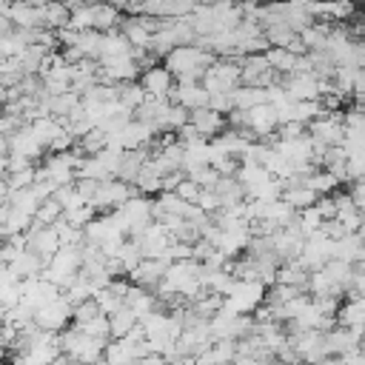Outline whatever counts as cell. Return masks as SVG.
Returning a JSON list of instances; mask_svg holds the SVG:
<instances>
[{
  "instance_id": "27",
  "label": "cell",
  "mask_w": 365,
  "mask_h": 365,
  "mask_svg": "<svg viewBox=\"0 0 365 365\" xmlns=\"http://www.w3.org/2000/svg\"><path fill=\"white\" fill-rule=\"evenodd\" d=\"M71 9V23L68 29L74 31H94V6H86V3H68Z\"/></svg>"
},
{
  "instance_id": "19",
  "label": "cell",
  "mask_w": 365,
  "mask_h": 365,
  "mask_svg": "<svg viewBox=\"0 0 365 365\" xmlns=\"http://www.w3.org/2000/svg\"><path fill=\"white\" fill-rule=\"evenodd\" d=\"M120 23H123L120 6H106V3H97L94 6V31L108 34V31H117Z\"/></svg>"
},
{
  "instance_id": "12",
  "label": "cell",
  "mask_w": 365,
  "mask_h": 365,
  "mask_svg": "<svg viewBox=\"0 0 365 365\" xmlns=\"http://www.w3.org/2000/svg\"><path fill=\"white\" fill-rule=\"evenodd\" d=\"M191 125L208 140H214V137H220L222 131H225V117L222 114H217L214 108H197V111H191Z\"/></svg>"
},
{
  "instance_id": "41",
  "label": "cell",
  "mask_w": 365,
  "mask_h": 365,
  "mask_svg": "<svg viewBox=\"0 0 365 365\" xmlns=\"http://www.w3.org/2000/svg\"><path fill=\"white\" fill-rule=\"evenodd\" d=\"M177 140H180L182 145H188V143H194V140H205V137H202V134L188 123V125H182V128L177 131Z\"/></svg>"
},
{
  "instance_id": "29",
  "label": "cell",
  "mask_w": 365,
  "mask_h": 365,
  "mask_svg": "<svg viewBox=\"0 0 365 365\" xmlns=\"http://www.w3.org/2000/svg\"><path fill=\"white\" fill-rule=\"evenodd\" d=\"M9 205H11V208H17V211H23V214H29V217H34V214H37V208H40L43 202L34 197V191H31V188H23V191H11Z\"/></svg>"
},
{
  "instance_id": "18",
  "label": "cell",
  "mask_w": 365,
  "mask_h": 365,
  "mask_svg": "<svg viewBox=\"0 0 365 365\" xmlns=\"http://www.w3.org/2000/svg\"><path fill=\"white\" fill-rule=\"evenodd\" d=\"M231 100H234V108L240 111H251L257 106H265L268 103V88H254V86H240L231 91Z\"/></svg>"
},
{
  "instance_id": "26",
  "label": "cell",
  "mask_w": 365,
  "mask_h": 365,
  "mask_svg": "<svg viewBox=\"0 0 365 365\" xmlns=\"http://www.w3.org/2000/svg\"><path fill=\"white\" fill-rule=\"evenodd\" d=\"M43 17H46V29L63 31L71 23V9L63 3H43Z\"/></svg>"
},
{
  "instance_id": "17",
  "label": "cell",
  "mask_w": 365,
  "mask_h": 365,
  "mask_svg": "<svg viewBox=\"0 0 365 365\" xmlns=\"http://www.w3.org/2000/svg\"><path fill=\"white\" fill-rule=\"evenodd\" d=\"M48 54H51V48H48V46L34 43V46H26V51L17 57V63H20L23 74H26V77H31V74H40V71H43V63L48 60Z\"/></svg>"
},
{
  "instance_id": "1",
  "label": "cell",
  "mask_w": 365,
  "mask_h": 365,
  "mask_svg": "<svg viewBox=\"0 0 365 365\" xmlns=\"http://www.w3.org/2000/svg\"><path fill=\"white\" fill-rule=\"evenodd\" d=\"M268 299V285L262 282H237L234 291L225 297V311H234L240 317H254L259 305Z\"/></svg>"
},
{
  "instance_id": "21",
  "label": "cell",
  "mask_w": 365,
  "mask_h": 365,
  "mask_svg": "<svg viewBox=\"0 0 365 365\" xmlns=\"http://www.w3.org/2000/svg\"><path fill=\"white\" fill-rule=\"evenodd\" d=\"M31 131H34L37 143L48 151V148H51V143H54L66 128H63V125H60V120H54V117H40V120H34V123H31Z\"/></svg>"
},
{
  "instance_id": "38",
  "label": "cell",
  "mask_w": 365,
  "mask_h": 365,
  "mask_svg": "<svg viewBox=\"0 0 365 365\" xmlns=\"http://www.w3.org/2000/svg\"><path fill=\"white\" fill-rule=\"evenodd\" d=\"M317 211L322 214V220H325V222H328V220H336V214H339V208H336V200H334V197H319Z\"/></svg>"
},
{
  "instance_id": "24",
  "label": "cell",
  "mask_w": 365,
  "mask_h": 365,
  "mask_svg": "<svg viewBox=\"0 0 365 365\" xmlns=\"http://www.w3.org/2000/svg\"><path fill=\"white\" fill-rule=\"evenodd\" d=\"M237 180L242 182V188H245V194H248L251 188H257V185L268 182V180H271V174H268V168H265V165H257V163H240V168H237Z\"/></svg>"
},
{
  "instance_id": "42",
  "label": "cell",
  "mask_w": 365,
  "mask_h": 365,
  "mask_svg": "<svg viewBox=\"0 0 365 365\" xmlns=\"http://www.w3.org/2000/svg\"><path fill=\"white\" fill-rule=\"evenodd\" d=\"M348 194L356 200V205L365 200V180H356V182H351V188H348Z\"/></svg>"
},
{
  "instance_id": "34",
  "label": "cell",
  "mask_w": 365,
  "mask_h": 365,
  "mask_svg": "<svg viewBox=\"0 0 365 365\" xmlns=\"http://www.w3.org/2000/svg\"><path fill=\"white\" fill-rule=\"evenodd\" d=\"M103 311H100V305H97V299H88V302H80V305H74V325L77 328H83V325H88V322H94L97 317H100Z\"/></svg>"
},
{
  "instance_id": "36",
  "label": "cell",
  "mask_w": 365,
  "mask_h": 365,
  "mask_svg": "<svg viewBox=\"0 0 365 365\" xmlns=\"http://www.w3.org/2000/svg\"><path fill=\"white\" fill-rule=\"evenodd\" d=\"M177 194H180V200H182V202H188V205H197V200H200V194H202V188H200V185H197L194 180H188V177H185V180L180 182V188H177Z\"/></svg>"
},
{
  "instance_id": "28",
  "label": "cell",
  "mask_w": 365,
  "mask_h": 365,
  "mask_svg": "<svg viewBox=\"0 0 365 365\" xmlns=\"http://www.w3.org/2000/svg\"><path fill=\"white\" fill-rule=\"evenodd\" d=\"M86 60H94L100 63V54H103V34L100 31H83L77 37V46H74Z\"/></svg>"
},
{
  "instance_id": "14",
  "label": "cell",
  "mask_w": 365,
  "mask_h": 365,
  "mask_svg": "<svg viewBox=\"0 0 365 365\" xmlns=\"http://www.w3.org/2000/svg\"><path fill=\"white\" fill-rule=\"evenodd\" d=\"M0 220H3V228H0V231H3V240L17 237V234H29V231L34 228V217H29V214L11 208L9 202H3V214H0Z\"/></svg>"
},
{
  "instance_id": "37",
  "label": "cell",
  "mask_w": 365,
  "mask_h": 365,
  "mask_svg": "<svg viewBox=\"0 0 365 365\" xmlns=\"http://www.w3.org/2000/svg\"><path fill=\"white\" fill-rule=\"evenodd\" d=\"M208 108H214L217 114H231L234 111V100H231V94H211Z\"/></svg>"
},
{
  "instance_id": "23",
  "label": "cell",
  "mask_w": 365,
  "mask_h": 365,
  "mask_svg": "<svg viewBox=\"0 0 365 365\" xmlns=\"http://www.w3.org/2000/svg\"><path fill=\"white\" fill-rule=\"evenodd\" d=\"M265 57H268V66H271V71L274 74H282V77H291L294 71H297V54H291L288 48H268L265 51Z\"/></svg>"
},
{
  "instance_id": "3",
  "label": "cell",
  "mask_w": 365,
  "mask_h": 365,
  "mask_svg": "<svg viewBox=\"0 0 365 365\" xmlns=\"http://www.w3.org/2000/svg\"><path fill=\"white\" fill-rule=\"evenodd\" d=\"M308 134L314 137V140H319L322 145H328V148H336V145H342L345 143V137H348V128H345V117H342V111H336V114H322L319 120H314L311 125H308Z\"/></svg>"
},
{
  "instance_id": "35",
  "label": "cell",
  "mask_w": 365,
  "mask_h": 365,
  "mask_svg": "<svg viewBox=\"0 0 365 365\" xmlns=\"http://www.w3.org/2000/svg\"><path fill=\"white\" fill-rule=\"evenodd\" d=\"M94 299H97V305H100V311H103L106 317L117 314V311L125 305V302H123V297H117L111 288H103V291H97V297H94Z\"/></svg>"
},
{
  "instance_id": "4",
  "label": "cell",
  "mask_w": 365,
  "mask_h": 365,
  "mask_svg": "<svg viewBox=\"0 0 365 365\" xmlns=\"http://www.w3.org/2000/svg\"><path fill=\"white\" fill-rule=\"evenodd\" d=\"M294 351L299 354L302 365H319L328 354H325V334L322 331H294L288 334Z\"/></svg>"
},
{
  "instance_id": "30",
  "label": "cell",
  "mask_w": 365,
  "mask_h": 365,
  "mask_svg": "<svg viewBox=\"0 0 365 365\" xmlns=\"http://www.w3.org/2000/svg\"><path fill=\"white\" fill-rule=\"evenodd\" d=\"M145 100H148V94H145V88H143L140 83H128V86H120V103H123L125 108L137 111V108H140Z\"/></svg>"
},
{
  "instance_id": "11",
  "label": "cell",
  "mask_w": 365,
  "mask_h": 365,
  "mask_svg": "<svg viewBox=\"0 0 365 365\" xmlns=\"http://www.w3.org/2000/svg\"><path fill=\"white\" fill-rule=\"evenodd\" d=\"M9 145H11V154H20V157H26V160H31V163H34V160H40V157H43V151H46V148L37 143V137H34V131H31V125H29V123H26L17 134H11V137H9Z\"/></svg>"
},
{
  "instance_id": "13",
  "label": "cell",
  "mask_w": 365,
  "mask_h": 365,
  "mask_svg": "<svg viewBox=\"0 0 365 365\" xmlns=\"http://www.w3.org/2000/svg\"><path fill=\"white\" fill-rule=\"evenodd\" d=\"M282 200H285L294 211H305V208H314V205L319 202V194H317L311 185L294 180V182H285V194H282Z\"/></svg>"
},
{
  "instance_id": "43",
  "label": "cell",
  "mask_w": 365,
  "mask_h": 365,
  "mask_svg": "<svg viewBox=\"0 0 365 365\" xmlns=\"http://www.w3.org/2000/svg\"><path fill=\"white\" fill-rule=\"evenodd\" d=\"M362 240H365V237H362Z\"/></svg>"
},
{
  "instance_id": "20",
  "label": "cell",
  "mask_w": 365,
  "mask_h": 365,
  "mask_svg": "<svg viewBox=\"0 0 365 365\" xmlns=\"http://www.w3.org/2000/svg\"><path fill=\"white\" fill-rule=\"evenodd\" d=\"M214 191H217L222 208H231V205H240V202L248 200V194H245V188H242V182H240L237 177H222Z\"/></svg>"
},
{
  "instance_id": "2",
  "label": "cell",
  "mask_w": 365,
  "mask_h": 365,
  "mask_svg": "<svg viewBox=\"0 0 365 365\" xmlns=\"http://www.w3.org/2000/svg\"><path fill=\"white\" fill-rule=\"evenodd\" d=\"M34 325L43 328V331H48V334H63V331H68V328L74 325V305H71V302L66 299V294H63L60 299L43 305V308L37 311Z\"/></svg>"
},
{
  "instance_id": "31",
  "label": "cell",
  "mask_w": 365,
  "mask_h": 365,
  "mask_svg": "<svg viewBox=\"0 0 365 365\" xmlns=\"http://www.w3.org/2000/svg\"><path fill=\"white\" fill-rule=\"evenodd\" d=\"M305 185H311V188H314L319 197H334V191H336L339 180H336L331 171H325V168H322V171H317V174H314V177H311Z\"/></svg>"
},
{
  "instance_id": "22",
  "label": "cell",
  "mask_w": 365,
  "mask_h": 365,
  "mask_svg": "<svg viewBox=\"0 0 365 365\" xmlns=\"http://www.w3.org/2000/svg\"><path fill=\"white\" fill-rule=\"evenodd\" d=\"M111 319V339H125L137 325H140V317L128 308V305H123L117 314H111L108 317Z\"/></svg>"
},
{
  "instance_id": "40",
  "label": "cell",
  "mask_w": 365,
  "mask_h": 365,
  "mask_svg": "<svg viewBox=\"0 0 365 365\" xmlns=\"http://www.w3.org/2000/svg\"><path fill=\"white\" fill-rule=\"evenodd\" d=\"M328 240H334V242H339L342 237H345V228H342V222L339 220H328V222H322V228H319Z\"/></svg>"
},
{
  "instance_id": "9",
  "label": "cell",
  "mask_w": 365,
  "mask_h": 365,
  "mask_svg": "<svg viewBox=\"0 0 365 365\" xmlns=\"http://www.w3.org/2000/svg\"><path fill=\"white\" fill-rule=\"evenodd\" d=\"M248 131L257 137V140H265L271 137L274 131H279V117H277V108L274 106H257L248 111Z\"/></svg>"
},
{
  "instance_id": "5",
  "label": "cell",
  "mask_w": 365,
  "mask_h": 365,
  "mask_svg": "<svg viewBox=\"0 0 365 365\" xmlns=\"http://www.w3.org/2000/svg\"><path fill=\"white\" fill-rule=\"evenodd\" d=\"M168 268H171V259L168 257H160V259H143L131 274H128V279H131V285H140V288H160V282L165 279V274H168Z\"/></svg>"
},
{
  "instance_id": "8",
  "label": "cell",
  "mask_w": 365,
  "mask_h": 365,
  "mask_svg": "<svg viewBox=\"0 0 365 365\" xmlns=\"http://www.w3.org/2000/svg\"><path fill=\"white\" fill-rule=\"evenodd\" d=\"M319 77L317 74H291V77H282V86L285 91L291 94L294 103H305V100H319Z\"/></svg>"
},
{
  "instance_id": "16",
  "label": "cell",
  "mask_w": 365,
  "mask_h": 365,
  "mask_svg": "<svg viewBox=\"0 0 365 365\" xmlns=\"http://www.w3.org/2000/svg\"><path fill=\"white\" fill-rule=\"evenodd\" d=\"M125 305H128L140 319L148 317V314H154V311H160V308H157V297H154L148 288H140V285H131V288H128Z\"/></svg>"
},
{
  "instance_id": "6",
  "label": "cell",
  "mask_w": 365,
  "mask_h": 365,
  "mask_svg": "<svg viewBox=\"0 0 365 365\" xmlns=\"http://www.w3.org/2000/svg\"><path fill=\"white\" fill-rule=\"evenodd\" d=\"M140 86L145 88L148 97H171V91L177 88V77L160 63L154 68H145L140 74Z\"/></svg>"
},
{
  "instance_id": "15",
  "label": "cell",
  "mask_w": 365,
  "mask_h": 365,
  "mask_svg": "<svg viewBox=\"0 0 365 365\" xmlns=\"http://www.w3.org/2000/svg\"><path fill=\"white\" fill-rule=\"evenodd\" d=\"M334 259H342V262H362L365 259V240L362 234H345L336 245H334Z\"/></svg>"
},
{
  "instance_id": "10",
  "label": "cell",
  "mask_w": 365,
  "mask_h": 365,
  "mask_svg": "<svg viewBox=\"0 0 365 365\" xmlns=\"http://www.w3.org/2000/svg\"><path fill=\"white\" fill-rule=\"evenodd\" d=\"M362 348V336L359 334H354L351 328H334V331H328L325 334V354L328 356H345V354H351V351H359Z\"/></svg>"
},
{
  "instance_id": "32",
  "label": "cell",
  "mask_w": 365,
  "mask_h": 365,
  "mask_svg": "<svg viewBox=\"0 0 365 365\" xmlns=\"http://www.w3.org/2000/svg\"><path fill=\"white\" fill-rule=\"evenodd\" d=\"M120 262H123V268H125V274H131L145 257H143V248H140V242H134V240H125V245H123V251H120V257H117Z\"/></svg>"
},
{
  "instance_id": "39",
  "label": "cell",
  "mask_w": 365,
  "mask_h": 365,
  "mask_svg": "<svg viewBox=\"0 0 365 365\" xmlns=\"http://www.w3.org/2000/svg\"><path fill=\"white\" fill-rule=\"evenodd\" d=\"M97 188H100V182H94V180H77V194H80L86 202H94Z\"/></svg>"
},
{
  "instance_id": "7",
  "label": "cell",
  "mask_w": 365,
  "mask_h": 365,
  "mask_svg": "<svg viewBox=\"0 0 365 365\" xmlns=\"http://www.w3.org/2000/svg\"><path fill=\"white\" fill-rule=\"evenodd\" d=\"M60 248H63V242H60V234H57L54 225H51V228L34 225V228L29 231V251H34L37 257H43L46 262H51V257H54Z\"/></svg>"
},
{
  "instance_id": "25",
  "label": "cell",
  "mask_w": 365,
  "mask_h": 365,
  "mask_svg": "<svg viewBox=\"0 0 365 365\" xmlns=\"http://www.w3.org/2000/svg\"><path fill=\"white\" fill-rule=\"evenodd\" d=\"M308 277H311V271H305L299 262H285V265H279V271H277V285H291V288H308Z\"/></svg>"
},
{
  "instance_id": "33",
  "label": "cell",
  "mask_w": 365,
  "mask_h": 365,
  "mask_svg": "<svg viewBox=\"0 0 365 365\" xmlns=\"http://www.w3.org/2000/svg\"><path fill=\"white\" fill-rule=\"evenodd\" d=\"M311 14H319V17H331V20H345L354 14V6L351 3H336V6H308Z\"/></svg>"
}]
</instances>
